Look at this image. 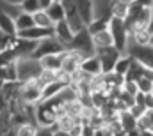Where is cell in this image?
I'll list each match as a JSON object with an SVG mask.
<instances>
[{
	"mask_svg": "<svg viewBox=\"0 0 153 136\" xmlns=\"http://www.w3.org/2000/svg\"><path fill=\"white\" fill-rule=\"evenodd\" d=\"M123 53L114 48V46H105V48H96V57L100 58V64H102V72L107 74V72H112L114 66L117 62V58L121 57Z\"/></svg>",
	"mask_w": 153,
	"mask_h": 136,
	"instance_id": "obj_7",
	"label": "cell"
},
{
	"mask_svg": "<svg viewBox=\"0 0 153 136\" xmlns=\"http://www.w3.org/2000/svg\"><path fill=\"white\" fill-rule=\"evenodd\" d=\"M18 37H23V39H32V41H41L45 37H50L53 35V29H43V27H30V29H25V30H18L16 32Z\"/></svg>",
	"mask_w": 153,
	"mask_h": 136,
	"instance_id": "obj_12",
	"label": "cell"
},
{
	"mask_svg": "<svg viewBox=\"0 0 153 136\" xmlns=\"http://www.w3.org/2000/svg\"><path fill=\"white\" fill-rule=\"evenodd\" d=\"M41 71H43L41 62L34 57H20V58H16V78H18L20 83L38 80Z\"/></svg>",
	"mask_w": 153,
	"mask_h": 136,
	"instance_id": "obj_2",
	"label": "cell"
},
{
	"mask_svg": "<svg viewBox=\"0 0 153 136\" xmlns=\"http://www.w3.org/2000/svg\"><path fill=\"white\" fill-rule=\"evenodd\" d=\"M20 97L25 104H38L43 99V85L38 80H30L20 85Z\"/></svg>",
	"mask_w": 153,
	"mask_h": 136,
	"instance_id": "obj_6",
	"label": "cell"
},
{
	"mask_svg": "<svg viewBox=\"0 0 153 136\" xmlns=\"http://www.w3.org/2000/svg\"><path fill=\"white\" fill-rule=\"evenodd\" d=\"M7 2H11V4H18V5L22 4V0H7Z\"/></svg>",
	"mask_w": 153,
	"mask_h": 136,
	"instance_id": "obj_44",
	"label": "cell"
},
{
	"mask_svg": "<svg viewBox=\"0 0 153 136\" xmlns=\"http://www.w3.org/2000/svg\"><path fill=\"white\" fill-rule=\"evenodd\" d=\"M66 50L76 51L82 58L93 57L96 53V48H94V42H93V35L87 30V27H84L82 30L73 34V39L66 44Z\"/></svg>",
	"mask_w": 153,
	"mask_h": 136,
	"instance_id": "obj_1",
	"label": "cell"
},
{
	"mask_svg": "<svg viewBox=\"0 0 153 136\" xmlns=\"http://www.w3.org/2000/svg\"><path fill=\"white\" fill-rule=\"evenodd\" d=\"M20 9H22L23 12L34 14V12H38L39 9H41V7H39V0H22Z\"/></svg>",
	"mask_w": 153,
	"mask_h": 136,
	"instance_id": "obj_31",
	"label": "cell"
},
{
	"mask_svg": "<svg viewBox=\"0 0 153 136\" xmlns=\"http://www.w3.org/2000/svg\"><path fill=\"white\" fill-rule=\"evenodd\" d=\"M134 0H111V11L116 18H125Z\"/></svg>",
	"mask_w": 153,
	"mask_h": 136,
	"instance_id": "obj_19",
	"label": "cell"
},
{
	"mask_svg": "<svg viewBox=\"0 0 153 136\" xmlns=\"http://www.w3.org/2000/svg\"><path fill=\"white\" fill-rule=\"evenodd\" d=\"M14 25H16V32H18V30L30 29V27H34V18H32V14L22 11V12L14 18Z\"/></svg>",
	"mask_w": 153,
	"mask_h": 136,
	"instance_id": "obj_24",
	"label": "cell"
},
{
	"mask_svg": "<svg viewBox=\"0 0 153 136\" xmlns=\"http://www.w3.org/2000/svg\"><path fill=\"white\" fill-rule=\"evenodd\" d=\"M148 32L150 34H153V7H152V11H150V20H148Z\"/></svg>",
	"mask_w": 153,
	"mask_h": 136,
	"instance_id": "obj_40",
	"label": "cell"
},
{
	"mask_svg": "<svg viewBox=\"0 0 153 136\" xmlns=\"http://www.w3.org/2000/svg\"><path fill=\"white\" fill-rule=\"evenodd\" d=\"M53 136H70L68 131H62V129H55L53 131Z\"/></svg>",
	"mask_w": 153,
	"mask_h": 136,
	"instance_id": "obj_42",
	"label": "cell"
},
{
	"mask_svg": "<svg viewBox=\"0 0 153 136\" xmlns=\"http://www.w3.org/2000/svg\"><path fill=\"white\" fill-rule=\"evenodd\" d=\"M62 53H64V51H62ZM62 53L46 55V57L38 58L39 62H41V67L43 69H50V71H61V66H62Z\"/></svg>",
	"mask_w": 153,
	"mask_h": 136,
	"instance_id": "obj_16",
	"label": "cell"
},
{
	"mask_svg": "<svg viewBox=\"0 0 153 136\" xmlns=\"http://www.w3.org/2000/svg\"><path fill=\"white\" fill-rule=\"evenodd\" d=\"M53 2H61V0H53Z\"/></svg>",
	"mask_w": 153,
	"mask_h": 136,
	"instance_id": "obj_46",
	"label": "cell"
},
{
	"mask_svg": "<svg viewBox=\"0 0 153 136\" xmlns=\"http://www.w3.org/2000/svg\"><path fill=\"white\" fill-rule=\"evenodd\" d=\"M87 30L91 32V34H94V32H100V30H105V29H109V20H102V18H93L87 25Z\"/></svg>",
	"mask_w": 153,
	"mask_h": 136,
	"instance_id": "obj_29",
	"label": "cell"
},
{
	"mask_svg": "<svg viewBox=\"0 0 153 136\" xmlns=\"http://www.w3.org/2000/svg\"><path fill=\"white\" fill-rule=\"evenodd\" d=\"M36 136H53V129H52V126H41V127H38Z\"/></svg>",
	"mask_w": 153,
	"mask_h": 136,
	"instance_id": "obj_35",
	"label": "cell"
},
{
	"mask_svg": "<svg viewBox=\"0 0 153 136\" xmlns=\"http://www.w3.org/2000/svg\"><path fill=\"white\" fill-rule=\"evenodd\" d=\"M126 53L134 60H137L139 64H143L144 67L153 69V46L152 44H135V42L128 41Z\"/></svg>",
	"mask_w": 153,
	"mask_h": 136,
	"instance_id": "obj_4",
	"label": "cell"
},
{
	"mask_svg": "<svg viewBox=\"0 0 153 136\" xmlns=\"http://www.w3.org/2000/svg\"><path fill=\"white\" fill-rule=\"evenodd\" d=\"M14 136H16V135H14Z\"/></svg>",
	"mask_w": 153,
	"mask_h": 136,
	"instance_id": "obj_47",
	"label": "cell"
},
{
	"mask_svg": "<svg viewBox=\"0 0 153 136\" xmlns=\"http://www.w3.org/2000/svg\"><path fill=\"white\" fill-rule=\"evenodd\" d=\"M52 2H53V0H39V7H41V9L45 11V9H46V7H48V5H50Z\"/></svg>",
	"mask_w": 153,
	"mask_h": 136,
	"instance_id": "obj_41",
	"label": "cell"
},
{
	"mask_svg": "<svg viewBox=\"0 0 153 136\" xmlns=\"http://www.w3.org/2000/svg\"><path fill=\"white\" fill-rule=\"evenodd\" d=\"M137 88H139V92L148 94V92H152V90H153V81L150 80V78L143 76L141 80H137Z\"/></svg>",
	"mask_w": 153,
	"mask_h": 136,
	"instance_id": "obj_32",
	"label": "cell"
},
{
	"mask_svg": "<svg viewBox=\"0 0 153 136\" xmlns=\"http://www.w3.org/2000/svg\"><path fill=\"white\" fill-rule=\"evenodd\" d=\"M93 18L111 20L112 18L111 0H93Z\"/></svg>",
	"mask_w": 153,
	"mask_h": 136,
	"instance_id": "obj_15",
	"label": "cell"
},
{
	"mask_svg": "<svg viewBox=\"0 0 153 136\" xmlns=\"http://www.w3.org/2000/svg\"><path fill=\"white\" fill-rule=\"evenodd\" d=\"M93 35V42H94V48H105V46H114L112 44V35L109 32V29L105 30H100V32H94Z\"/></svg>",
	"mask_w": 153,
	"mask_h": 136,
	"instance_id": "obj_21",
	"label": "cell"
},
{
	"mask_svg": "<svg viewBox=\"0 0 153 136\" xmlns=\"http://www.w3.org/2000/svg\"><path fill=\"white\" fill-rule=\"evenodd\" d=\"M80 71H82V72H85V74H87V76H91V78L103 74V72H102L100 58L96 57V53H94L93 57H87V58H84V60H82V64H80Z\"/></svg>",
	"mask_w": 153,
	"mask_h": 136,
	"instance_id": "obj_13",
	"label": "cell"
},
{
	"mask_svg": "<svg viewBox=\"0 0 153 136\" xmlns=\"http://www.w3.org/2000/svg\"><path fill=\"white\" fill-rule=\"evenodd\" d=\"M36 120L39 126H52L57 120V111L46 101H39L36 108Z\"/></svg>",
	"mask_w": 153,
	"mask_h": 136,
	"instance_id": "obj_9",
	"label": "cell"
},
{
	"mask_svg": "<svg viewBox=\"0 0 153 136\" xmlns=\"http://www.w3.org/2000/svg\"><path fill=\"white\" fill-rule=\"evenodd\" d=\"M62 51H66V46H64L55 35H50V37H45V39L38 41V46H36L32 57H34V58H41V57L62 53Z\"/></svg>",
	"mask_w": 153,
	"mask_h": 136,
	"instance_id": "obj_5",
	"label": "cell"
},
{
	"mask_svg": "<svg viewBox=\"0 0 153 136\" xmlns=\"http://www.w3.org/2000/svg\"><path fill=\"white\" fill-rule=\"evenodd\" d=\"M94 133H96V129L91 124H82V133H80V136H94Z\"/></svg>",
	"mask_w": 153,
	"mask_h": 136,
	"instance_id": "obj_36",
	"label": "cell"
},
{
	"mask_svg": "<svg viewBox=\"0 0 153 136\" xmlns=\"http://www.w3.org/2000/svg\"><path fill=\"white\" fill-rule=\"evenodd\" d=\"M109 32L112 35V44L121 53H126L128 48V30L125 25V18H116L112 16L109 20Z\"/></svg>",
	"mask_w": 153,
	"mask_h": 136,
	"instance_id": "obj_3",
	"label": "cell"
},
{
	"mask_svg": "<svg viewBox=\"0 0 153 136\" xmlns=\"http://www.w3.org/2000/svg\"><path fill=\"white\" fill-rule=\"evenodd\" d=\"M36 46H38V41L23 39V37H18V35L13 41V50L16 53V58H20V57H32Z\"/></svg>",
	"mask_w": 153,
	"mask_h": 136,
	"instance_id": "obj_11",
	"label": "cell"
},
{
	"mask_svg": "<svg viewBox=\"0 0 153 136\" xmlns=\"http://www.w3.org/2000/svg\"><path fill=\"white\" fill-rule=\"evenodd\" d=\"M64 85H68V81H64V80H57V81L46 83V85L43 87V99H41V101H45V99H50V97L57 96Z\"/></svg>",
	"mask_w": 153,
	"mask_h": 136,
	"instance_id": "obj_22",
	"label": "cell"
},
{
	"mask_svg": "<svg viewBox=\"0 0 153 136\" xmlns=\"http://www.w3.org/2000/svg\"><path fill=\"white\" fill-rule=\"evenodd\" d=\"M135 4H139V5H143V7H146V9H152L153 7V0H134Z\"/></svg>",
	"mask_w": 153,
	"mask_h": 136,
	"instance_id": "obj_39",
	"label": "cell"
},
{
	"mask_svg": "<svg viewBox=\"0 0 153 136\" xmlns=\"http://www.w3.org/2000/svg\"><path fill=\"white\" fill-rule=\"evenodd\" d=\"M144 117H146V122H148V129L153 131V110H146Z\"/></svg>",
	"mask_w": 153,
	"mask_h": 136,
	"instance_id": "obj_38",
	"label": "cell"
},
{
	"mask_svg": "<svg viewBox=\"0 0 153 136\" xmlns=\"http://www.w3.org/2000/svg\"><path fill=\"white\" fill-rule=\"evenodd\" d=\"M132 60H134V58H132V57H130L128 53H123V55H121V57L117 58V62H116V66H114V72L125 78V74H126V71H128V67H130Z\"/></svg>",
	"mask_w": 153,
	"mask_h": 136,
	"instance_id": "obj_26",
	"label": "cell"
},
{
	"mask_svg": "<svg viewBox=\"0 0 153 136\" xmlns=\"http://www.w3.org/2000/svg\"><path fill=\"white\" fill-rule=\"evenodd\" d=\"M32 18H34V25H36V27H43V29H53V21L48 18V14H46L43 9H39L38 12H34V14H32Z\"/></svg>",
	"mask_w": 153,
	"mask_h": 136,
	"instance_id": "obj_27",
	"label": "cell"
},
{
	"mask_svg": "<svg viewBox=\"0 0 153 136\" xmlns=\"http://www.w3.org/2000/svg\"><path fill=\"white\" fill-rule=\"evenodd\" d=\"M36 131H38V127H36L34 124L23 122V124H20V127L16 129V136H36Z\"/></svg>",
	"mask_w": 153,
	"mask_h": 136,
	"instance_id": "obj_30",
	"label": "cell"
},
{
	"mask_svg": "<svg viewBox=\"0 0 153 136\" xmlns=\"http://www.w3.org/2000/svg\"><path fill=\"white\" fill-rule=\"evenodd\" d=\"M82 60H84V58H82V57H80L76 51L66 50V51L62 53V66H61V71L71 78V74H75L76 71L80 69Z\"/></svg>",
	"mask_w": 153,
	"mask_h": 136,
	"instance_id": "obj_10",
	"label": "cell"
},
{
	"mask_svg": "<svg viewBox=\"0 0 153 136\" xmlns=\"http://www.w3.org/2000/svg\"><path fill=\"white\" fill-rule=\"evenodd\" d=\"M76 5V9H78V12H80V16H82V20H84V23L87 25L91 20H93V0H73Z\"/></svg>",
	"mask_w": 153,
	"mask_h": 136,
	"instance_id": "obj_18",
	"label": "cell"
},
{
	"mask_svg": "<svg viewBox=\"0 0 153 136\" xmlns=\"http://www.w3.org/2000/svg\"><path fill=\"white\" fill-rule=\"evenodd\" d=\"M121 90L128 92L130 96H135V94L139 92V88H137V81H132V80H125V81H123V85H121Z\"/></svg>",
	"mask_w": 153,
	"mask_h": 136,
	"instance_id": "obj_33",
	"label": "cell"
},
{
	"mask_svg": "<svg viewBox=\"0 0 153 136\" xmlns=\"http://www.w3.org/2000/svg\"><path fill=\"white\" fill-rule=\"evenodd\" d=\"M0 12L7 14V16H11V18H16V16L22 12V9H20L18 4H11V2H7V0H0Z\"/></svg>",
	"mask_w": 153,
	"mask_h": 136,
	"instance_id": "obj_28",
	"label": "cell"
},
{
	"mask_svg": "<svg viewBox=\"0 0 153 136\" xmlns=\"http://www.w3.org/2000/svg\"><path fill=\"white\" fill-rule=\"evenodd\" d=\"M144 106H146V110H153V94L152 92L144 94Z\"/></svg>",
	"mask_w": 153,
	"mask_h": 136,
	"instance_id": "obj_37",
	"label": "cell"
},
{
	"mask_svg": "<svg viewBox=\"0 0 153 136\" xmlns=\"http://www.w3.org/2000/svg\"><path fill=\"white\" fill-rule=\"evenodd\" d=\"M61 2H62V5H64V20L68 21L70 29H71L73 32L82 30V29L85 27V23H84V20H82L80 12H78V9H76L75 2H73V0H61Z\"/></svg>",
	"mask_w": 153,
	"mask_h": 136,
	"instance_id": "obj_8",
	"label": "cell"
},
{
	"mask_svg": "<svg viewBox=\"0 0 153 136\" xmlns=\"http://www.w3.org/2000/svg\"><path fill=\"white\" fill-rule=\"evenodd\" d=\"M143 74H144V66H143V64H139L137 60H132L130 67H128L126 74H125V80L137 81V80H141V78H143Z\"/></svg>",
	"mask_w": 153,
	"mask_h": 136,
	"instance_id": "obj_25",
	"label": "cell"
},
{
	"mask_svg": "<svg viewBox=\"0 0 153 136\" xmlns=\"http://www.w3.org/2000/svg\"><path fill=\"white\" fill-rule=\"evenodd\" d=\"M73 30L70 29V25H68V21L66 20H61V21H57V23H53V35L66 46L71 39H73Z\"/></svg>",
	"mask_w": 153,
	"mask_h": 136,
	"instance_id": "obj_14",
	"label": "cell"
},
{
	"mask_svg": "<svg viewBox=\"0 0 153 136\" xmlns=\"http://www.w3.org/2000/svg\"><path fill=\"white\" fill-rule=\"evenodd\" d=\"M117 120H119V124L123 126V129H125L126 133L137 129V118L132 117V113H130L128 110H121V111H117Z\"/></svg>",
	"mask_w": 153,
	"mask_h": 136,
	"instance_id": "obj_17",
	"label": "cell"
},
{
	"mask_svg": "<svg viewBox=\"0 0 153 136\" xmlns=\"http://www.w3.org/2000/svg\"><path fill=\"white\" fill-rule=\"evenodd\" d=\"M150 44L153 46V34H152V37H150Z\"/></svg>",
	"mask_w": 153,
	"mask_h": 136,
	"instance_id": "obj_45",
	"label": "cell"
},
{
	"mask_svg": "<svg viewBox=\"0 0 153 136\" xmlns=\"http://www.w3.org/2000/svg\"><path fill=\"white\" fill-rule=\"evenodd\" d=\"M128 111L132 113V117H135V118H139V117H143L144 113H146V108L143 106V104H137V102H134L130 108H128Z\"/></svg>",
	"mask_w": 153,
	"mask_h": 136,
	"instance_id": "obj_34",
	"label": "cell"
},
{
	"mask_svg": "<svg viewBox=\"0 0 153 136\" xmlns=\"http://www.w3.org/2000/svg\"><path fill=\"white\" fill-rule=\"evenodd\" d=\"M0 32L7 35H16V25H14V18L0 12Z\"/></svg>",
	"mask_w": 153,
	"mask_h": 136,
	"instance_id": "obj_23",
	"label": "cell"
},
{
	"mask_svg": "<svg viewBox=\"0 0 153 136\" xmlns=\"http://www.w3.org/2000/svg\"><path fill=\"white\" fill-rule=\"evenodd\" d=\"M139 135H141V136H153V131H150V129H144V131H139Z\"/></svg>",
	"mask_w": 153,
	"mask_h": 136,
	"instance_id": "obj_43",
	"label": "cell"
},
{
	"mask_svg": "<svg viewBox=\"0 0 153 136\" xmlns=\"http://www.w3.org/2000/svg\"><path fill=\"white\" fill-rule=\"evenodd\" d=\"M45 12L48 14V18H50L53 23L64 20V5H62V2H52V4L45 9Z\"/></svg>",
	"mask_w": 153,
	"mask_h": 136,
	"instance_id": "obj_20",
	"label": "cell"
}]
</instances>
